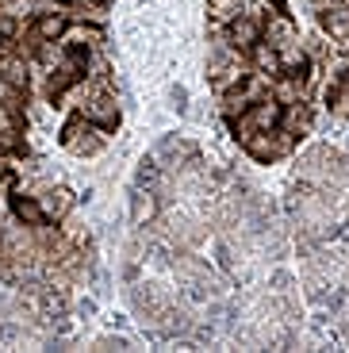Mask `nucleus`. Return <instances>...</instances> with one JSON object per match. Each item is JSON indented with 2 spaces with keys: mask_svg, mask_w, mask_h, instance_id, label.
<instances>
[{
  "mask_svg": "<svg viewBox=\"0 0 349 353\" xmlns=\"http://www.w3.org/2000/svg\"><path fill=\"white\" fill-rule=\"evenodd\" d=\"M100 350H131V345H127V338H100Z\"/></svg>",
  "mask_w": 349,
  "mask_h": 353,
  "instance_id": "ddd939ff",
  "label": "nucleus"
},
{
  "mask_svg": "<svg viewBox=\"0 0 349 353\" xmlns=\"http://www.w3.org/2000/svg\"><path fill=\"white\" fill-rule=\"evenodd\" d=\"M43 212H46V219H61V215H66V208H70V192H66V188H58V192H46L43 200Z\"/></svg>",
  "mask_w": 349,
  "mask_h": 353,
  "instance_id": "20e7f679",
  "label": "nucleus"
},
{
  "mask_svg": "<svg viewBox=\"0 0 349 353\" xmlns=\"http://www.w3.org/2000/svg\"><path fill=\"white\" fill-rule=\"evenodd\" d=\"M154 215H157L154 196L142 192V188H134V192H131V223H134V227H146V223L154 219Z\"/></svg>",
  "mask_w": 349,
  "mask_h": 353,
  "instance_id": "7ed1b4c3",
  "label": "nucleus"
},
{
  "mask_svg": "<svg viewBox=\"0 0 349 353\" xmlns=\"http://www.w3.org/2000/svg\"><path fill=\"white\" fill-rule=\"evenodd\" d=\"M272 284H277V292H288L292 288V276L288 273H277V276H272Z\"/></svg>",
  "mask_w": 349,
  "mask_h": 353,
  "instance_id": "dca6fc26",
  "label": "nucleus"
},
{
  "mask_svg": "<svg viewBox=\"0 0 349 353\" xmlns=\"http://www.w3.org/2000/svg\"><path fill=\"white\" fill-rule=\"evenodd\" d=\"M12 212H16L19 223H27V227H43L46 223V212L39 200H27V196H12Z\"/></svg>",
  "mask_w": 349,
  "mask_h": 353,
  "instance_id": "f03ea898",
  "label": "nucleus"
},
{
  "mask_svg": "<svg viewBox=\"0 0 349 353\" xmlns=\"http://www.w3.org/2000/svg\"><path fill=\"white\" fill-rule=\"evenodd\" d=\"M253 58H257L261 70L280 73V54H277V46H272V43H257V46H253Z\"/></svg>",
  "mask_w": 349,
  "mask_h": 353,
  "instance_id": "6e6552de",
  "label": "nucleus"
},
{
  "mask_svg": "<svg viewBox=\"0 0 349 353\" xmlns=\"http://www.w3.org/2000/svg\"><path fill=\"white\" fill-rule=\"evenodd\" d=\"M12 127H16V119H12V112H8V108L0 104V134H4V131H12Z\"/></svg>",
  "mask_w": 349,
  "mask_h": 353,
  "instance_id": "2eb2a0df",
  "label": "nucleus"
},
{
  "mask_svg": "<svg viewBox=\"0 0 349 353\" xmlns=\"http://www.w3.org/2000/svg\"><path fill=\"white\" fill-rule=\"evenodd\" d=\"M230 35H235V43H238V46H257L261 31H257V23H253V19H235Z\"/></svg>",
  "mask_w": 349,
  "mask_h": 353,
  "instance_id": "423d86ee",
  "label": "nucleus"
},
{
  "mask_svg": "<svg viewBox=\"0 0 349 353\" xmlns=\"http://www.w3.org/2000/svg\"><path fill=\"white\" fill-rule=\"evenodd\" d=\"M280 97H284V100L299 97V81H296V77H288V81H284V85H280Z\"/></svg>",
  "mask_w": 349,
  "mask_h": 353,
  "instance_id": "4468645a",
  "label": "nucleus"
},
{
  "mask_svg": "<svg viewBox=\"0 0 349 353\" xmlns=\"http://www.w3.org/2000/svg\"><path fill=\"white\" fill-rule=\"evenodd\" d=\"M0 35H16V23L8 16H0Z\"/></svg>",
  "mask_w": 349,
  "mask_h": 353,
  "instance_id": "f3484780",
  "label": "nucleus"
},
{
  "mask_svg": "<svg viewBox=\"0 0 349 353\" xmlns=\"http://www.w3.org/2000/svg\"><path fill=\"white\" fill-rule=\"evenodd\" d=\"M246 146H250V154H253L257 161H272V158L280 154V146H272L269 139H253V134L246 139Z\"/></svg>",
  "mask_w": 349,
  "mask_h": 353,
  "instance_id": "9d476101",
  "label": "nucleus"
},
{
  "mask_svg": "<svg viewBox=\"0 0 349 353\" xmlns=\"http://www.w3.org/2000/svg\"><path fill=\"white\" fill-rule=\"evenodd\" d=\"M12 92H16V85H8V81L0 77V100H8V97H12Z\"/></svg>",
  "mask_w": 349,
  "mask_h": 353,
  "instance_id": "6ab92c4d",
  "label": "nucleus"
},
{
  "mask_svg": "<svg viewBox=\"0 0 349 353\" xmlns=\"http://www.w3.org/2000/svg\"><path fill=\"white\" fill-rule=\"evenodd\" d=\"M0 73H4V81L16 85V88L27 85V62H19V58H4V62H0Z\"/></svg>",
  "mask_w": 349,
  "mask_h": 353,
  "instance_id": "0eeeda50",
  "label": "nucleus"
},
{
  "mask_svg": "<svg viewBox=\"0 0 349 353\" xmlns=\"http://www.w3.org/2000/svg\"><path fill=\"white\" fill-rule=\"evenodd\" d=\"M61 31H66V19H61V16H46V19H39V35H43V39H58Z\"/></svg>",
  "mask_w": 349,
  "mask_h": 353,
  "instance_id": "9b49d317",
  "label": "nucleus"
},
{
  "mask_svg": "<svg viewBox=\"0 0 349 353\" xmlns=\"http://www.w3.org/2000/svg\"><path fill=\"white\" fill-rule=\"evenodd\" d=\"M77 311H81V315H97V303H92V300H81Z\"/></svg>",
  "mask_w": 349,
  "mask_h": 353,
  "instance_id": "a211bd4d",
  "label": "nucleus"
},
{
  "mask_svg": "<svg viewBox=\"0 0 349 353\" xmlns=\"http://www.w3.org/2000/svg\"><path fill=\"white\" fill-rule=\"evenodd\" d=\"M134 185L139 188H154L157 185V161L154 158H142L139 169H134Z\"/></svg>",
  "mask_w": 349,
  "mask_h": 353,
  "instance_id": "1a4fd4ad",
  "label": "nucleus"
},
{
  "mask_svg": "<svg viewBox=\"0 0 349 353\" xmlns=\"http://www.w3.org/2000/svg\"><path fill=\"white\" fill-rule=\"evenodd\" d=\"M169 100H173V108H177V112H188V88H184V85H173V88H169Z\"/></svg>",
  "mask_w": 349,
  "mask_h": 353,
  "instance_id": "f8f14e48",
  "label": "nucleus"
},
{
  "mask_svg": "<svg viewBox=\"0 0 349 353\" xmlns=\"http://www.w3.org/2000/svg\"><path fill=\"white\" fill-rule=\"evenodd\" d=\"M88 119H100V127H115L119 112H115V104L108 97H97L92 104H88Z\"/></svg>",
  "mask_w": 349,
  "mask_h": 353,
  "instance_id": "39448f33",
  "label": "nucleus"
},
{
  "mask_svg": "<svg viewBox=\"0 0 349 353\" xmlns=\"http://www.w3.org/2000/svg\"><path fill=\"white\" fill-rule=\"evenodd\" d=\"M280 119H284V112H280V100L265 97V100H257L250 112L238 115V131H242V139H250V134H257V131H277Z\"/></svg>",
  "mask_w": 349,
  "mask_h": 353,
  "instance_id": "f257e3e1",
  "label": "nucleus"
}]
</instances>
